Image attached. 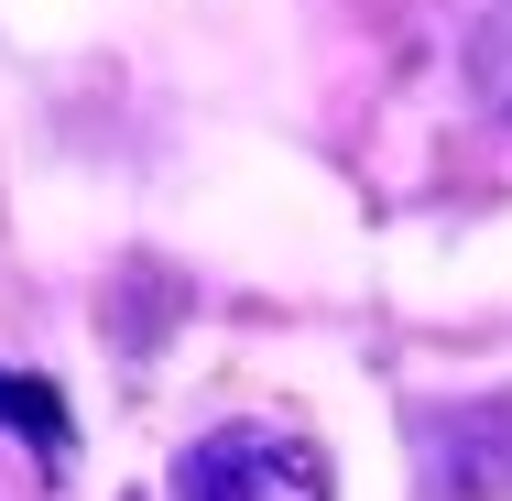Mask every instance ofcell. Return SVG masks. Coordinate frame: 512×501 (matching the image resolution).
<instances>
[{
	"mask_svg": "<svg viewBox=\"0 0 512 501\" xmlns=\"http://www.w3.org/2000/svg\"><path fill=\"white\" fill-rule=\"evenodd\" d=\"M0 425H11V436H33L44 458H66V403H55V382H22V371H0Z\"/></svg>",
	"mask_w": 512,
	"mask_h": 501,
	"instance_id": "cell-2",
	"label": "cell"
},
{
	"mask_svg": "<svg viewBox=\"0 0 512 501\" xmlns=\"http://www.w3.org/2000/svg\"><path fill=\"white\" fill-rule=\"evenodd\" d=\"M175 501H327V458L295 425H218L186 447Z\"/></svg>",
	"mask_w": 512,
	"mask_h": 501,
	"instance_id": "cell-1",
	"label": "cell"
}]
</instances>
